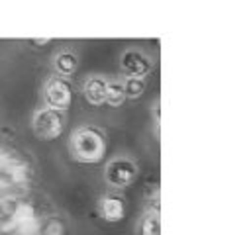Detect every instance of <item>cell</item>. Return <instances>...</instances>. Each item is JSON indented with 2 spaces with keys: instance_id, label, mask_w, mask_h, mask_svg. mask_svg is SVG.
Wrapping results in <instances>:
<instances>
[{
  "instance_id": "1",
  "label": "cell",
  "mask_w": 251,
  "mask_h": 235,
  "mask_svg": "<svg viewBox=\"0 0 251 235\" xmlns=\"http://www.w3.org/2000/svg\"><path fill=\"white\" fill-rule=\"evenodd\" d=\"M69 151L76 163L96 164L106 155V135L92 123H82L71 131Z\"/></svg>"
},
{
  "instance_id": "2",
  "label": "cell",
  "mask_w": 251,
  "mask_h": 235,
  "mask_svg": "<svg viewBox=\"0 0 251 235\" xmlns=\"http://www.w3.org/2000/svg\"><path fill=\"white\" fill-rule=\"evenodd\" d=\"M139 174L137 163L127 155H116L104 164V182L112 190H124L127 188Z\"/></svg>"
},
{
  "instance_id": "3",
  "label": "cell",
  "mask_w": 251,
  "mask_h": 235,
  "mask_svg": "<svg viewBox=\"0 0 251 235\" xmlns=\"http://www.w3.org/2000/svg\"><path fill=\"white\" fill-rule=\"evenodd\" d=\"M65 127H67L65 112H57V110L41 106L31 114V131L39 139H45V141L59 139L63 135Z\"/></svg>"
},
{
  "instance_id": "4",
  "label": "cell",
  "mask_w": 251,
  "mask_h": 235,
  "mask_svg": "<svg viewBox=\"0 0 251 235\" xmlns=\"http://www.w3.org/2000/svg\"><path fill=\"white\" fill-rule=\"evenodd\" d=\"M118 69L122 78H147L153 70V57L141 47H126L120 53Z\"/></svg>"
},
{
  "instance_id": "5",
  "label": "cell",
  "mask_w": 251,
  "mask_h": 235,
  "mask_svg": "<svg viewBox=\"0 0 251 235\" xmlns=\"http://www.w3.org/2000/svg\"><path fill=\"white\" fill-rule=\"evenodd\" d=\"M41 98H43L45 108H51L57 112H67L73 102V86H71L69 78H61L55 74L49 76L43 82Z\"/></svg>"
},
{
  "instance_id": "6",
  "label": "cell",
  "mask_w": 251,
  "mask_h": 235,
  "mask_svg": "<svg viewBox=\"0 0 251 235\" xmlns=\"http://www.w3.org/2000/svg\"><path fill=\"white\" fill-rule=\"evenodd\" d=\"M96 210H98V215L108 221V223H118L126 217V200L122 194L118 192H106L100 196L98 204H96Z\"/></svg>"
},
{
  "instance_id": "7",
  "label": "cell",
  "mask_w": 251,
  "mask_h": 235,
  "mask_svg": "<svg viewBox=\"0 0 251 235\" xmlns=\"http://www.w3.org/2000/svg\"><path fill=\"white\" fill-rule=\"evenodd\" d=\"M108 90V76L104 74H88L80 82V94L90 106H104Z\"/></svg>"
},
{
  "instance_id": "8",
  "label": "cell",
  "mask_w": 251,
  "mask_h": 235,
  "mask_svg": "<svg viewBox=\"0 0 251 235\" xmlns=\"http://www.w3.org/2000/svg\"><path fill=\"white\" fill-rule=\"evenodd\" d=\"M78 65H80V57H78L76 49H73V47L59 49L51 59V69H53L55 76H61V78L73 76L78 70Z\"/></svg>"
},
{
  "instance_id": "9",
  "label": "cell",
  "mask_w": 251,
  "mask_h": 235,
  "mask_svg": "<svg viewBox=\"0 0 251 235\" xmlns=\"http://www.w3.org/2000/svg\"><path fill=\"white\" fill-rule=\"evenodd\" d=\"M139 235H161V213L159 208H151L139 221Z\"/></svg>"
},
{
  "instance_id": "10",
  "label": "cell",
  "mask_w": 251,
  "mask_h": 235,
  "mask_svg": "<svg viewBox=\"0 0 251 235\" xmlns=\"http://www.w3.org/2000/svg\"><path fill=\"white\" fill-rule=\"evenodd\" d=\"M126 102V92H124V80L122 78H108V90H106V104L108 106H122Z\"/></svg>"
},
{
  "instance_id": "11",
  "label": "cell",
  "mask_w": 251,
  "mask_h": 235,
  "mask_svg": "<svg viewBox=\"0 0 251 235\" xmlns=\"http://www.w3.org/2000/svg\"><path fill=\"white\" fill-rule=\"evenodd\" d=\"M126 100H139L147 90V78H122Z\"/></svg>"
},
{
  "instance_id": "12",
  "label": "cell",
  "mask_w": 251,
  "mask_h": 235,
  "mask_svg": "<svg viewBox=\"0 0 251 235\" xmlns=\"http://www.w3.org/2000/svg\"><path fill=\"white\" fill-rule=\"evenodd\" d=\"M45 235H63V227H61V223H59V221L49 223L47 229H45Z\"/></svg>"
}]
</instances>
